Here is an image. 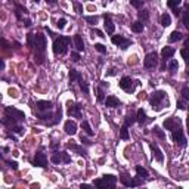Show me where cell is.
Wrapping results in <instances>:
<instances>
[{
    "label": "cell",
    "mask_w": 189,
    "mask_h": 189,
    "mask_svg": "<svg viewBox=\"0 0 189 189\" xmlns=\"http://www.w3.org/2000/svg\"><path fill=\"white\" fill-rule=\"evenodd\" d=\"M80 110H81V105L74 104V102H68V115H70V117H77V118H80V117H81Z\"/></svg>",
    "instance_id": "obj_13"
},
{
    "label": "cell",
    "mask_w": 189,
    "mask_h": 189,
    "mask_svg": "<svg viewBox=\"0 0 189 189\" xmlns=\"http://www.w3.org/2000/svg\"><path fill=\"white\" fill-rule=\"evenodd\" d=\"M33 163H34V165H37V167H47V157H46V154H43L41 151H38L36 154V157H34V160H33Z\"/></svg>",
    "instance_id": "obj_11"
},
{
    "label": "cell",
    "mask_w": 189,
    "mask_h": 189,
    "mask_svg": "<svg viewBox=\"0 0 189 189\" xmlns=\"http://www.w3.org/2000/svg\"><path fill=\"white\" fill-rule=\"evenodd\" d=\"M177 68H179V64H177V61L171 59V61L168 62V70H170L171 73H174V71H177Z\"/></svg>",
    "instance_id": "obj_33"
},
{
    "label": "cell",
    "mask_w": 189,
    "mask_h": 189,
    "mask_svg": "<svg viewBox=\"0 0 189 189\" xmlns=\"http://www.w3.org/2000/svg\"><path fill=\"white\" fill-rule=\"evenodd\" d=\"M80 140H81V142H83V143H84V145H90V143H92V142H90V140H89V139H87V138H84V136H83V135H81V136H80Z\"/></svg>",
    "instance_id": "obj_53"
},
{
    "label": "cell",
    "mask_w": 189,
    "mask_h": 189,
    "mask_svg": "<svg viewBox=\"0 0 189 189\" xmlns=\"http://www.w3.org/2000/svg\"><path fill=\"white\" fill-rule=\"evenodd\" d=\"M12 130H13L16 135H22V127H21V126H13Z\"/></svg>",
    "instance_id": "obj_50"
},
{
    "label": "cell",
    "mask_w": 189,
    "mask_h": 189,
    "mask_svg": "<svg viewBox=\"0 0 189 189\" xmlns=\"http://www.w3.org/2000/svg\"><path fill=\"white\" fill-rule=\"evenodd\" d=\"M105 30H107V33L108 34H114V31H115V25H114V22L111 21V18H105Z\"/></svg>",
    "instance_id": "obj_19"
},
{
    "label": "cell",
    "mask_w": 189,
    "mask_h": 189,
    "mask_svg": "<svg viewBox=\"0 0 189 189\" xmlns=\"http://www.w3.org/2000/svg\"><path fill=\"white\" fill-rule=\"evenodd\" d=\"M92 33H93V34H96V36H99V37H105V36H104V33H102L101 30H98V28H95Z\"/></svg>",
    "instance_id": "obj_54"
},
{
    "label": "cell",
    "mask_w": 189,
    "mask_h": 189,
    "mask_svg": "<svg viewBox=\"0 0 189 189\" xmlns=\"http://www.w3.org/2000/svg\"><path fill=\"white\" fill-rule=\"evenodd\" d=\"M68 77H70V80H71V83L73 81H76V80H81V76H80V73L77 71V70H70V73H68Z\"/></svg>",
    "instance_id": "obj_27"
},
{
    "label": "cell",
    "mask_w": 189,
    "mask_h": 189,
    "mask_svg": "<svg viewBox=\"0 0 189 189\" xmlns=\"http://www.w3.org/2000/svg\"><path fill=\"white\" fill-rule=\"evenodd\" d=\"M120 180H121V183H123L124 186H127V188H135V186H139V185L142 183L140 179H132V177L127 176V174H121Z\"/></svg>",
    "instance_id": "obj_7"
},
{
    "label": "cell",
    "mask_w": 189,
    "mask_h": 189,
    "mask_svg": "<svg viewBox=\"0 0 189 189\" xmlns=\"http://www.w3.org/2000/svg\"><path fill=\"white\" fill-rule=\"evenodd\" d=\"M61 161H64L65 164L71 163V157H70V154H68V152H61Z\"/></svg>",
    "instance_id": "obj_38"
},
{
    "label": "cell",
    "mask_w": 189,
    "mask_h": 189,
    "mask_svg": "<svg viewBox=\"0 0 189 189\" xmlns=\"http://www.w3.org/2000/svg\"><path fill=\"white\" fill-rule=\"evenodd\" d=\"M4 68V62H3V59H0V70H3Z\"/></svg>",
    "instance_id": "obj_61"
},
{
    "label": "cell",
    "mask_w": 189,
    "mask_h": 189,
    "mask_svg": "<svg viewBox=\"0 0 189 189\" xmlns=\"http://www.w3.org/2000/svg\"><path fill=\"white\" fill-rule=\"evenodd\" d=\"M95 49H96L99 53H102V55H107V47H105L104 44H101V43H96V44H95Z\"/></svg>",
    "instance_id": "obj_36"
},
{
    "label": "cell",
    "mask_w": 189,
    "mask_h": 189,
    "mask_svg": "<svg viewBox=\"0 0 189 189\" xmlns=\"http://www.w3.org/2000/svg\"><path fill=\"white\" fill-rule=\"evenodd\" d=\"M24 25H25V27H30V25H31V21H30V19H25V21H24Z\"/></svg>",
    "instance_id": "obj_60"
},
{
    "label": "cell",
    "mask_w": 189,
    "mask_h": 189,
    "mask_svg": "<svg viewBox=\"0 0 189 189\" xmlns=\"http://www.w3.org/2000/svg\"><path fill=\"white\" fill-rule=\"evenodd\" d=\"M7 164H9L13 170H16V168H18V163H16V161H7Z\"/></svg>",
    "instance_id": "obj_55"
},
{
    "label": "cell",
    "mask_w": 189,
    "mask_h": 189,
    "mask_svg": "<svg viewBox=\"0 0 189 189\" xmlns=\"http://www.w3.org/2000/svg\"><path fill=\"white\" fill-rule=\"evenodd\" d=\"M78 81H80V89H81V92H83L84 95H89V84H87L86 81H83V78L78 80Z\"/></svg>",
    "instance_id": "obj_30"
},
{
    "label": "cell",
    "mask_w": 189,
    "mask_h": 189,
    "mask_svg": "<svg viewBox=\"0 0 189 189\" xmlns=\"http://www.w3.org/2000/svg\"><path fill=\"white\" fill-rule=\"evenodd\" d=\"M180 3H182L180 0H170V1H168L167 4H168V7H171V9H177Z\"/></svg>",
    "instance_id": "obj_39"
},
{
    "label": "cell",
    "mask_w": 189,
    "mask_h": 189,
    "mask_svg": "<svg viewBox=\"0 0 189 189\" xmlns=\"http://www.w3.org/2000/svg\"><path fill=\"white\" fill-rule=\"evenodd\" d=\"M81 129L86 132V135H87V136H93V130H92V127H90V124H89V121H87V120L81 121Z\"/></svg>",
    "instance_id": "obj_22"
},
{
    "label": "cell",
    "mask_w": 189,
    "mask_h": 189,
    "mask_svg": "<svg viewBox=\"0 0 189 189\" xmlns=\"http://www.w3.org/2000/svg\"><path fill=\"white\" fill-rule=\"evenodd\" d=\"M171 24V16L168 13H163L161 15V25L163 27H168Z\"/></svg>",
    "instance_id": "obj_24"
},
{
    "label": "cell",
    "mask_w": 189,
    "mask_h": 189,
    "mask_svg": "<svg viewBox=\"0 0 189 189\" xmlns=\"http://www.w3.org/2000/svg\"><path fill=\"white\" fill-rule=\"evenodd\" d=\"M16 123H18V120H15V118H12V117H9V115H6L4 118H1V124H4V126H9V127H13V126H16Z\"/></svg>",
    "instance_id": "obj_21"
},
{
    "label": "cell",
    "mask_w": 189,
    "mask_h": 189,
    "mask_svg": "<svg viewBox=\"0 0 189 189\" xmlns=\"http://www.w3.org/2000/svg\"><path fill=\"white\" fill-rule=\"evenodd\" d=\"M154 133H155V135H157L160 139H165V133H164V132H163L160 127H157V126L154 127Z\"/></svg>",
    "instance_id": "obj_37"
},
{
    "label": "cell",
    "mask_w": 189,
    "mask_h": 189,
    "mask_svg": "<svg viewBox=\"0 0 189 189\" xmlns=\"http://www.w3.org/2000/svg\"><path fill=\"white\" fill-rule=\"evenodd\" d=\"M171 139H173L177 145H180V146H185V145H186L185 135H183V132H182L180 129H174V130H171Z\"/></svg>",
    "instance_id": "obj_6"
},
{
    "label": "cell",
    "mask_w": 189,
    "mask_h": 189,
    "mask_svg": "<svg viewBox=\"0 0 189 189\" xmlns=\"http://www.w3.org/2000/svg\"><path fill=\"white\" fill-rule=\"evenodd\" d=\"M108 74H110V76H115V74H117V70H115V68H111Z\"/></svg>",
    "instance_id": "obj_59"
},
{
    "label": "cell",
    "mask_w": 189,
    "mask_h": 189,
    "mask_svg": "<svg viewBox=\"0 0 189 189\" xmlns=\"http://www.w3.org/2000/svg\"><path fill=\"white\" fill-rule=\"evenodd\" d=\"M71 59H73L74 62H78V61H80V53H78V52H71Z\"/></svg>",
    "instance_id": "obj_48"
},
{
    "label": "cell",
    "mask_w": 189,
    "mask_h": 189,
    "mask_svg": "<svg viewBox=\"0 0 189 189\" xmlns=\"http://www.w3.org/2000/svg\"><path fill=\"white\" fill-rule=\"evenodd\" d=\"M80 189H95V188L90 186V185H87V183H81V185H80Z\"/></svg>",
    "instance_id": "obj_56"
},
{
    "label": "cell",
    "mask_w": 189,
    "mask_h": 189,
    "mask_svg": "<svg viewBox=\"0 0 189 189\" xmlns=\"http://www.w3.org/2000/svg\"><path fill=\"white\" fill-rule=\"evenodd\" d=\"M70 41H71V38L65 37V36H62L59 38H55V41H53V53L55 55H64V53H67Z\"/></svg>",
    "instance_id": "obj_3"
},
{
    "label": "cell",
    "mask_w": 189,
    "mask_h": 189,
    "mask_svg": "<svg viewBox=\"0 0 189 189\" xmlns=\"http://www.w3.org/2000/svg\"><path fill=\"white\" fill-rule=\"evenodd\" d=\"M4 113H6V115H9V117H12V118H15L18 121H21V120L25 118V114L22 113V111H19V110H16V108H13V107H6Z\"/></svg>",
    "instance_id": "obj_9"
},
{
    "label": "cell",
    "mask_w": 189,
    "mask_h": 189,
    "mask_svg": "<svg viewBox=\"0 0 189 189\" xmlns=\"http://www.w3.org/2000/svg\"><path fill=\"white\" fill-rule=\"evenodd\" d=\"M174 49L173 47H168V46H165V47H163L161 49V56H163V59H170L173 55H174Z\"/></svg>",
    "instance_id": "obj_17"
},
{
    "label": "cell",
    "mask_w": 189,
    "mask_h": 189,
    "mask_svg": "<svg viewBox=\"0 0 189 189\" xmlns=\"http://www.w3.org/2000/svg\"><path fill=\"white\" fill-rule=\"evenodd\" d=\"M136 120L140 123V124H143L145 121H146V113H145V110H138V117H136Z\"/></svg>",
    "instance_id": "obj_28"
},
{
    "label": "cell",
    "mask_w": 189,
    "mask_h": 189,
    "mask_svg": "<svg viewBox=\"0 0 189 189\" xmlns=\"http://www.w3.org/2000/svg\"><path fill=\"white\" fill-rule=\"evenodd\" d=\"M74 43H76V49H77L78 53L84 50V41H83V38H81L80 34H76V36H74Z\"/></svg>",
    "instance_id": "obj_18"
},
{
    "label": "cell",
    "mask_w": 189,
    "mask_h": 189,
    "mask_svg": "<svg viewBox=\"0 0 189 189\" xmlns=\"http://www.w3.org/2000/svg\"><path fill=\"white\" fill-rule=\"evenodd\" d=\"M173 12H174V15H176V16H179V15H180V12H182V10H180V9H179V7H177V9H173Z\"/></svg>",
    "instance_id": "obj_58"
},
{
    "label": "cell",
    "mask_w": 189,
    "mask_h": 189,
    "mask_svg": "<svg viewBox=\"0 0 189 189\" xmlns=\"http://www.w3.org/2000/svg\"><path fill=\"white\" fill-rule=\"evenodd\" d=\"M40 188V185H37V183H34V185H31V189H38Z\"/></svg>",
    "instance_id": "obj_62"
},
{
    "label": "cell",
    "mask_w": 189,
    "mask_h": 189,
    "mask_svg": "<svg viewBox=\"0 0 189 189\" xmlns=\"http://www.w3.org/2000/svg\"><path fill=\"white\" fill-rule=\"evenodd\" d=\"M37 107V113H47V111H52V108H53V104L50 102V101H37V104H36Z\"/></svg>",
    "instance_id": "obj_12"
},
{
    "label": "cell",
    "mask_w": 189,
    "mask_h": 189,
    "mask_svg": "<svg viewBox=\"0 0 189 189\" xmlns=\"http://www.w3.org/2000/svg\"><path fill=\"white\" fill-rule=\"evenodd\" d=\"M130 3H132V6H135V7H138V9H140V7L143 6V1H142V0H130Z\"/></svg>",
    "instance_id": "obj_42"
},
{
    "label": "cell",
    "mask_w": 189,
    "mask_h": 189,
    "mask_svg": "<svg viewBox=\"0 0 189 189\" xmlns=\"http://www.w3.org/2000/svg\"><path fill=\"white\" fill-rule=\"evenodd\" d=\"M111 41H113L114 44H117L120 49H127V47L132 44V40H129V38L123 37V36H113Z\"/></svg>",
    "instance_id": "obj_8"
},
{
    "label": "cell",
    "mask_w": 189,
    "mask_h": 189,
    "mask_svg": "<svg viewBox=\"0 0 189 189\" xmlns=\"http://www.w3.org/2000/svg\"><path fill=\"white\" fill-rule=\"evenodd\" d=\"M65 24H67V19H65V18H61V19L56 21V27H58L59 30H62V28L65 27Z\"/></svg>",
    "instance_id": "obj_41"
},
{
    "label": "cell",
    "mask_w": 189,
    "mask_h": 189,
    "mask_svg": "<svg viewBox=\"0 0 189 189\" xmlns=\"http://www.w3.org/2000/svg\"><path fill=\"white\" fill-rule=\"evenodd\" d=\"M165 98H167V93H165L164 90H157V92H154V93L151 95V98H149V104L152 105V108L160 110V105L165 101Z\"/></svg>",
    "instance_id": "obj_4"
},
{
    "label": "cell",
    "mask_w": 189,
    "mask_h": 189,
    "mask_svg": "<svg viewBox=\"0 0 189 189\" xmlns=\"http://www.w3.org/2000/svg\"><path fill=\"white\" fill-rule=\"evenodd\" d=\"M151 149H152V152H154V158H155L158 163H164V154H163V151H161L155 143H151Z\"/></svg>",
    "instance_id": "obj_15"
},
{
    "label": "cell",
    "mask_w": 189,
    "mask_h": 189,
    "mask_svg": "<svg viewBox=\"0 0 189 189\" xmlns=\"http://www.w3.org/2000/svg\"><path fill=\"white\" fill-rule=\"evenodd\" d=\"M61 117H62V110H61V107L58 108V111L55 114V117H53V121H52V126H55L56 123H59V120H61Z\"/></svg>",
    "instance_id": "obj_32"
},
{
    "label": "cell",
    "mask_w": 189,
    "mask_h": 189,
    "mask_svg": "<svg viewBox=\"0 0 189 189\" xmlns=\"http://www.w3.org/2000/svg\"><path fill=\"white\" fill-rule=\"evenodd\" d=\"M157 64H158V59H157V53L155 52H151V53H148L145 56V61H143L145 68H154V67H157Z\"/></svg>",
    "instance_id": "obj_10"
},
{
    "label": "cell",
    "mask_w": 189,
    "mask_h": 189,
    "mask_svg": "<svg viewBox=\"0 0 189 189\" xmlns=\"http://www.w3.org/2000/svg\"><path fill=\"white\" fill-rule=\"evenodd\" d=\"M0 46H3L4 49H9V47H10V44H9L4 38H0Z\"/></svg>",
    "instance_id": "obj_51"
},
{
    "label": "cell",
    "mask_w": 189,
    "mask_h": 189,
    "mask_svg": "<svg viewBox=\"0 0 189 189\" xmlns=\"http://www.w3.org/2000/svg\"><path fill=\"white\" fill-rule=\"evenodd\" d=\"M33 43H34V34H28V37H27V44L30 46V47H33Z\"/></svg>",
    "instance_id": "obj_47"
},
{
    "label": "cell",
    "mask_w": 189,
    "mask_h": 189,
    "mask_svg": "<svg viewBox=\"0 0 189 189\" xmlns=\"http://www.w3.org/2000/svg\"><path fill=\"white\" fill-rule=\"evenodd\" d=\"M105 104H107V107H110V108H115V107L120 105V101H118V98H115V96H108L107 101H105Z\"/></svg>",
    "instance_id": "obj_20"
},
{
    "label": "cell",
    "mask_w": 189,
    "mask_h": 189,
    "mask_svg": "<svg viewBox=\"0 0 189 189\" xmlns=\"http://www.w3.org/2000/svg\"><path fill=\"white\" fill-rule=\"evenodd\" d=\"M177 108L185 110V108H186V107H185V102H183V101H179V102H177Z\"/></svg>",
    "instance_id": "obj_57"
},
{
    "label": "cell",
    "mask_w": 189,
    "mask_h": 189,
    "mask_svg": "<svg viewBox=\"0 0 189 189\" xmlns=\"http://www.w3.org/2000/svg\"><path fill=\"white\" fill-rule=\"evenodd\" d=\"M67 148H68V149H74V151L78 152L80 155H86V151H84L81 146H78V145H76V143H73V140H71V142L67 145Z\"/></svg>",
    "instance_id": "obj_23"
},
{
    "label": "cell",
    "mask_w": 189,
    "mask_h": 189,
    "mask_svg": "<svg viewBox=\"0 0 189 189\" xmlns=\"http://www.w3.org/2000/svg\"><path fill=\"white\" fill-rule=\"evenodd\" d=\"M64 130H65V133H67V135L74 136V135L77 133V124H76V121H71V120L65 121V124H64Z\"/></svg>",
    "instance_id": "obj_14"
},
{
    "label": "cell",
    "mask_w": 189,
    "mask_h": 189,
    "mask_svg": "<svg viewBox=\"0 0 189 189\" xmlns=\"http://www.w3.org/2000/svg\"><path fill=\"white\" fill-rule=\"evenodd\" d=\"M132 31H135V33H142V31H143V24H142L140 21L133 22V24H132Z\"/></svg>",
    "instance_id": "obj_26"
},
{
    "label": "cell",
    "mask_w": 189,
    "mask_h": 189,
    "mask_svg": "<svg viewBox=\"0 0 189 189\" xmlns=\"http://www.w3.org/2000/svg\"><path fill=\"white\" fill-rule=\"evenodd\" d=\"M180 55H182V58H183L185 61L188 59V50H186V47H183V49L180 50Z\"/></svg>",
    "instance_id": "obj_52"
},
{
    "label": "cell",
    "mask_w": 189,
    "mask_h": 189,
    "mask_svg": "<svg viewBox=\"0 0 189 189\" xmlns=\"http://www.w3.org/2000/svg\"><path fill=\"white\" fill-rule=\"evenodd\" d=\"M86 21L90 24H96L98 22V16H86Z\"/></svg>",
    "instance_id": "obj_49"
},
{
    "label": "cell",
    "mask_w": 189,
    "mask_h": 189,
    "mask_svg": "<svg viewBox=\"0 0 189 189\" xmlns=\"http://www.w3.org/2000/svg\"><path fill=\"white\" fill-rule=\"evenodd\" d=\"M73 4H74V9H76L77 13H83V4H81V3H78V1H74Z\"/></svg>",
    "instance_id": "obj_43"
},
{
    "label": "cell",
    "mask_w": 189,
    "mask_h": 189,
    "mask_svg": "<svg viewBox=\"0 0 189 189\" xmlns=\"http://www.w3.org/2000/svg\"><path fill=\"white\" fill-rule=\"evenodd\" d=\"M135 120H136V118H135L133 115H127V117H126V120H124V124H123V126L129 129V127H130V126L135 123Z\"/></svg>",
    "instance_id": "obj_31"
},
{
    "label": "cell",
    "mask_w": 189,
    "mask_h": 189,
    "mask_svg": "<svg viewBox=\"0 0 189 189\" xmlns=\"http://www.w3.org/2000/svg\"><path fill=\"white\" fill-rule=\"evenodd\" d=\"M50 161H52L53 164H59V163H61V154H58V152L53 154L52 158H50Z\"/></svg>",
    "instance_id": "obj_40"
},
{
    "label": "cell",
    "mask_w": 189,
    "mask_h": 189,
    "mask_svg": "<svg viewBox=\"0 0 189 189\" xmlns=\"http://www.w3.org/2000/svg\"><path fill=\"white\" fill-rule=\"evenodd\" d=\"M120 138L121 139H124V140H127V139H130V136H129V130H127V127H121V132H120Z\"/></svg>",
    "instance_id": "obj_34"
},
{
    "label": "cell",
    "mask_w": 189,
    "mask_h": 189,
    "mask_svg": "<svg viewBox=\"0 0 189 189\" xmlns=\"http://www.w3.org/2000/svg\"><path fill=\"white\" fill-rule=\"evenodd\" d=\"M182 96H183V102L189 99V89L186 87V86H185V87H183V90H182Z\"/></svg>",
    "instance_id": "obj_44"
},
{
    "label": "cell",
    "mask_w": 189,
    "mask_h": 189,
    "mask_svg": "<svg viewBox=\"0 0 189 189\" xmlns=\"http://www.w3.org/2000/svg\"><path fill=\"white\" fill-rule=\"evenodd\" d=\"M179 40H182V33L180 31H173L170 34V37H168L170 43H174V41H179Z\"/></svg>",
    "instance_id": "obj_25"
},
{
    "label": "cell",
    "mask_w": 189,
    "mask_h": 189,
    "mask_svg": "<svg viewBox=\"0 0 189 189\" xmlns=\"http://www.w3.org/2000/svg\"><path fill=\"white\" fill-rule=\"evenodd\" d=\"M46 46H47L46 37H44V36H41V34H36V36H34L33 47H34V50H36V59H37V64H43V62H44V52H46Z\"/></svg>",
    "instance_id": "obj_1"
},
{
    "label": "cell",
    "mask_w": 189,
    "mask_h": 189,
    "mask_svg": "<svg viewBox=\"0 0 189 189\" xmlns=\"http://www.w3.org/2000/svg\"><path fill=\"white\" fill-rule=\"evenodd\" d=\"M115 183H117V177L113 174H105L102 179L95 180V186L98 189H115Z\"/></svg>",
    "instance_id": "obj_2"
},
{
    "label": "cell",
    "mask_w": 189,
    "mask_h": 189,
    "mask_svg": "<svg viewBox=\"0 0 189 189\" xmlns=\"http://www.w3.org/2000/svg\"><path fill=\"white\" fill-rule=\"evenodd\" d=\"M177 121L174 120V118H165L164 120V129L165 130H174V129H177Z\"/></svg>",
    "instance_id": "obj_16"
},
{
    "label": "cell",
    "mask_w": 189,
    "mask_h": 189,
    "mask_svg": "<svg viewBox=\"0 0 189 189\" xmlns=\"http://www.w3.org/2000/svg\"><path fill=\"white\" fill-rule=\"evenodd\" d=\"M183 25L185 27H189V15L186 10H183Z\"/></svg>",
    "instance_id": "obj_46"
},
{
    "label": "cell",
    "mask_w": 189,
    "mask_h": 189,
    "mask_svg": "<svg viewBox=\"0 0 189 189\" xmlns=\"http://www.w3.org/2000/svg\"><path fill=\"white\" fill-rule=\"evenodd\" d=\"M104 101H105V96H104L102 89L99 87V89H98V102H104Z\"/></svg>",
    "instance_id": "obj_45"
},
{
    "label": "cell",
    "mask_w": 189,
    "mask_h": 189,
    "mask_svg": "<svg viewBox=\"0 0 189 189\" xmlns=\"http://www.w3.org/2000/svg\"><path fill=\"white\" fill-rule=\"evenodd\" d=\"M138 16H139V19H142V21H148V19H149V12H148V10H140V12L138 13Z\"/></svg>",
    "instance_id": "obj_35"
},
{
    "label": "cell",
    "mask_w": 189,
    "mask_h": 189,
    "mask_svg": "<svg viewBox=\"0 0 189 189\" xmlns=\"http://www.w3.org/2000/svg\"><path fill=\"white\" fill-rule=\"evenodd\" d=\"M136 173H138V177H142V179H146L148 177V171L143 167H140V165L136 167Z\"/></svg>",
    "instance_id": "obj_29"
},
{
    "label": "cell",
    "mask_w": 189,
    "mask_h": 189,
    "mask_svg": "<svg viewBox=\"0 0 189 189\" xmlns=\"http://www.w3.org/2000/svg\"><path fill=\"white\" fill-rule=\"evenodd\" d=\"M135 84H138V83H135L130 77H123V78L120 80V87H121L124 92H127V93H130V92L135 90Z\"/></svg>",
    "instance_id": "obj_5"
}]
</instances>
